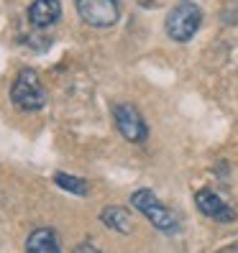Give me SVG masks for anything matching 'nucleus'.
<instances>
[{"instance_id": "7ed1b4c3", "label": "nucleus", "mask_w": 238, "mask_h": 253, "mask_svg": "<svg viewBox=\"0 0 238 253\" xmlns=\"http://www.w3.org/2000/svg\"><path fill=\"white\" fill-rule=\"evenodd\" d=\"M202 23V10L195 5V3H177L169 16L164 21V28H167V36L172 41H180V43H187L192 36L197 34V28Z\"/></svg>"}, {"instance_id": "9b49d317", "label": "nucleus", "mask_w": 238, "mask_h": 253, "mask_svg": "<svg viewBox=\"0 0 238 253\" xmlns=\"http://www.w3.org/2000/svg\"><path fill=\"white\" fill-rule=\"evenodd\" d=\"M74 253H100L93 243H80L77 248H74Z\"/></svg>"}, {"instance_id": "20e7f679", "label": "nucleus", "mask_w": 238, "mask_h": 253, "mask_svg": "<svg viewBox=\"0 0 238 253\" xmlns=\"http://www.w3.org/2000/svg\"><path fill=\"white\" fill-rule=\"evenodd\" d=\"M74 8L87 26L95 28H110L121 18L118 0H74Z\"/></svg>"}, {"instance_id": "39448f33", "label": "nucleus", "mask_w": 238, "mask_h": 253, "mask_svg": "<svg viewBox=\"0 0 238 253\" xmlns=\"http://www.w3.org/2000/svg\"><path fill=\"white\" fill-rule=\"evenodd\" d=\"M113 121H115L118 133H121L126 141H131V143H143V141H146L148 126H146V121H143V115L133 108V105H128V102L115 105V108H113Z\"/></svg>"}, {"instance_id": "0eeeda50", "label": "nucleus", "mask_w": 238, "mask_h": 253, "mask_svg": "<svg viewBox=\"0 0 238 253\" xmlns=\"http://www.w3.org/2000/svg\"><path fill=\"white\" fill-rule=\"evenodd\" d=\"M59 16H62V3L59 0H34L28 5V21L36 28H47L56 23Z\"/></svg>"}, {"instance_id": "423d86ee", "label": "nucleus", "mask_w": 238, "mask_h": 253, "mask_svg": "<svg viewBox=\"0 0 238 253\" xmlns=\"http://www.w3.org/2000/svg\"><path fill=\"white\" fill-rule=\"evenodd\" d=\"M195 205H197V210L205 217H210L215 222H233L236 220L233 207L223 197H218L215 192H210V189H200L197 195H195Z\"/></svg>"}, {"instance_id": "6e6552de", "label": "nucleus", "mask_w": 238, "mask_h": 253, "mask_svg": "<svg viewBox=\"0 0 238 253\" xmlns=\"http://www.w3.org/2000/svg\"><path fill=\"white\" fill-rule=\"evenodd\" d=\"M26 253H62L59 248V238L49 228H39L28 235L26 241Z\"/></svg>"}, {"instance_id": "f257e3e1", "label": "nucleus", "mask_w": 238, "mask_h": 253, "mask_svg": "<svg viewBox=\"0 0 238 253\" xmlns=\"http://www.w3.org/2000/svg\"><path fill=\"white\" fill-rule=\"evenodd\" d=\"M131 205L136 207V210L151 222L156 230H161V233H177L180 230V220H177V215L154 195L151 189H136L131 195Z\"/></svg>"}, {"instance_id": "f8f14e48", "label": "nucleus", "mask_w": 238, "mask_h": 253, "mask_svg": "<svg viewBox=\"0 0 238 253\" xmlns=\"http://www.w3.org/2000/svg\"><path fill=\"white\" fill-rule=\"evenodd\" d=\"M215 253H238V243H231V246L220 248V251H215Z\"/></svg>"}, {"instance_id": "1a4fd4ad", "label": "nucleus", "mask_w": 238, "mask_h": 253, "mask_svg": "<svg viewBox=\"0 0 238 253\" xmlns=\"http://www.w3.org/2000/svg\"><path fill=\"white\" fill-rule=\"evenodd\" d=\"M100 220H102V225H108L110 230L123 233V235H128L131 228H133L131 212L126 210V207H121V205H110V207H105V210L100 212Z\"/></svg>"}, {"instance_id": "9d476101", "label": "nucleus", "mask_w": 238, "mask_h": 253, "mask_svg": "<svg viewBox=\"0 0 238 253\" xmlns=\"http://www.w3.org/2000/svg\"><path fill=\"white\" fill-rule=\"evenodd\" d=\"M54 182L62 187V189L72 192V195H77V197H85L87 189H90L85 179H80V176H72V174H64V171H56V174H54Z\"/></svg>"}, {"instance_id": "f03ea898", "label": "nucleus", "mask_w": 238, "mask_h": 253, "mask_svg": "<svg viewBox=\"0 0 238 253\" xmlns=\"http://www.w3.org/2000/svg\"><path fill=\"white\" fill-rule=\"evenodd\" d=\"M10 100L23 113H36L47 105V90H44L39 74L34 69H23L16 77V82L10 87Z\"/></svg>"}]
</instances>
